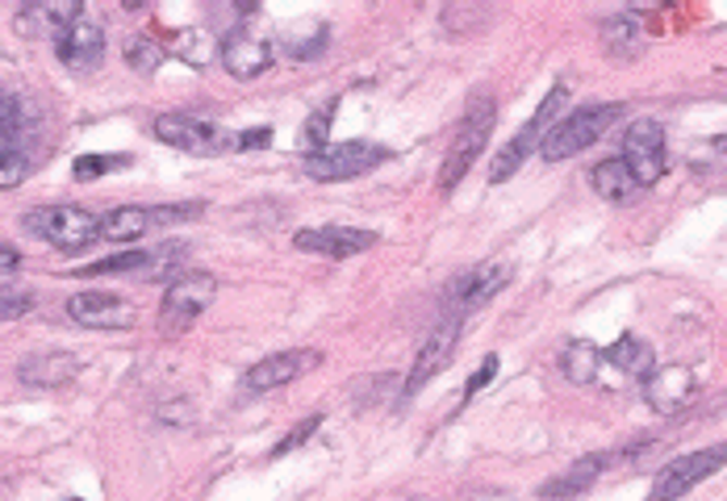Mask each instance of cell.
<instances>
[{"label": "cell", "mask_w": 727, "mask_h": 501, "mask_svg": "<svg viewBox=\"0 0 727 501\" xmlns=\"http://www.w3.org/2000/svg\"><path fill=\"white\" fill-rule=\"evenodd\" d=\"M493 122H498L493 97H477V101L468 105V113H464V122H460L452 147H448L443 167H439V188H443V192H452V188L468 176V167L477 163V155H481L485 142H489V134H493Z\"/></svg>", "instance_id": "6da1fadb"}, {"label": "cell", "mask_w": 727, "mask_h": 501, "mask_svg": "<svg viewBox=\"0 0 727 501\" xmlns=\"http://www.w3.org/2000/svg\"><path fill=\"white\" fill-rule=\"evenodd\" d=\"M623 109L619 105H590V109H577V113H568V117H556L548 134H543V142H539V155L548 159V163H561V159L577 155V151H586L593 147L606 126L619 117Z\"/></svg>", "instance_id": "7a4b0ae2"}, {"label": "cell", "mask_w": 727, "mask_h": 501, "mask_svg": "<svg viewBox=\"0 0 727 501\" xmlns=\"http://www.w3.org/2000/svg\"><path fill=\"white\" fill-rule=\"evenodd\" d=\"M214 292H217L214 276H205V272H180V276L167 285V292H163V305H160L163 335H185L192 322L214 305Z\"/></svg>", "instance_id": "3957f363"}, {"label": "cell", "mask_w": 727, "mask_h": 501, "mask_svg": "<svg viewBox=\"0 0 727 501\" xmlns=\"http://www.w3.org/2000/svg\"><path fill=\"white\" fill-rule=\"evenodd\" d=\"M565 105H568V88L561 84V88H552V92H548V101L536 109V117H531V122H527V126H523V130L514 134L511 142H506V147L493 155V163H489V185H502V180H511L514 172L527 163V155H531V151H539L543 134H548V126L556 122V113H561Z\"/></svg>", "instance_id": "277c9868"}, {"label": "cell", "mask_w": 727, "mask_h": 501, "mask_svg": "<svg viewBox=\"0 0 727 501\" xmlns=\"http://www.w3.org/2000/svg\"><path fill=\"white\" fill-rule=\"evenodd\" d=\"M385 159H389V151L377 147V142H326V147L305 155L301 172L323 180V185H335V180H351V176L373 172Z\"/></svg>", "instance_id": "5b68a950"}, {"label": "cell", "mask_w": 727, "mask_h": 501, "mask_svg": "<svg viewBox=\"0 0 727 501\" xmlns=\"http://www.w3.org/2000/svg\"><path fill=\"white\" fill-rule=\"evenodd\" d=\"M26 230L63 247V251H80L88 242H97L101 217L88 213L84 205H42V210L26 213Z\"/></svg>", "instance_id": "8992f818"}, {"label": "cell", "mask_w": 727, "mask_h": 501, "mask_svg": "<svg viewBox=\"0 0 727 501\" xmlns=\"http://www.w3.org/2000/svg\"><path fill=\"white\" fill-rule=\"evenodd\" d=\"M727 451L724 448H702V451H686V455H677L674 464H665L656 480H652V489H648V501H674L681 493H690L699 480L706 476H715L724 468Z\"/></svg>", "instance_id": "52a82bcc"}, {"label": "cell", "mask_w": 727, "mask_h": 501, "mask_svg": "<svg viewBox=\"0 0 727 501\" xmlns=\"http://www.w3.org/2000/svg\"><path fill=\"white\" fill-rule=\"evenodd\" d=\"M155 138L189 155H226L230 130H222L205 117H189V113H163L155 117Z\"/></svg>", "instance_id": "ba28073f"}, {"label": "cell", "mask_w": 727, "mask_h": 501, "mask_svg": "<svg viewBox=\"0 0 727 501\" xmlns=\"http://www.w3.org/2000/svg\"><path fill=\"white\" fill-rule=\"evenodd\" d=\"M623 163H627L631 180L640 188L656 185L665 176V130H661V122H652V117L631 122V130L623 138Z\"/></svg>", "instance_id": "9c48e42d"}, {"label": "cell", "mask_w": 727, "mask_h": 501, "mask_svg": "<svg viewBox=\"0 0 727 501\" xmlns=\"http://www.w3.org/2000/svg\"><path fill=\"white\" fill-rule=\"evenodd\" d=\"M323 364V351H310V347H297V351H276L268 360H260L255 368L242 372V393L247 397H260V393H272V389H285V385H293L297 376H305V372H314Z\"/></svg>", "instance_id": "30bf717a"}, {"label": "cell", "mask_w": 727, "mask_h": 501, "mask_svg": "<svg viewBox=\"0 0 727 501\" xmlns=\"http://www.w3.org/2000/svg\"><path fill=\"white\" fill-rule=\"evenodd\" d=\"M456 343H460V314H448L439 317V326H435L431 335H427V343L418 347V355H414V368L405 376V393H423L427 389V380H435L439 372L452 364V355H456Z\"/></svg>", "instance_id": "8fae6325"}, {"label": "cell", "mask_w": 727, "mask_h": 501, "mask_svg": "<svg viewBox=\"0 0 727 501\" xmlns=\"http://www.w3.org/2000/svg\"><path fill=\"white\" fill-rule=\"evenodd\" d=\"M54 54H59V63H63L67 72H76V76L97 72V67L105 63V26H101L97 17H84L80 13L72 26L54 38Z\"/></svg>", "instance_id": "7c38bea8"}, {"label": "cell", "mask_w": 727, "mask_h": 501, "mask_svg": "<svg viewBox=\"0 0 727 501\" xmlns=\"http://www.w3.org/2000/svg\"><path fill=\"white\" fill-rule=\"evenodd\" d=\"M67 317L88 326V330H130L135 326V305L126 297L88 289L67 301Z\"/></svg>", "instance_id": "4fadbf2b"}, {"label": "cell", "mask_w": 727, "mask_h": 501, "mask_svg": "<svg viewBox=\"0 0 727 501\" xmlns=\"http://www.w3.org/2000/svg\"><path fill=\"white\" fill-rule=\"evenodd\" d=\"M511 280H514V264H506V260H493V264L464 272L456 285H452V292H448L452 297V314L464 317L468 310H481L485 301H493Z\"/></svg>", "instance_id": "5bb4252c"}, {"label": "cell", "mask_w": 727, "mask_h": 501, "mask_svg": "<svg viewBox=\"0 0 727 501\" xmlns=\"http://www.w3.org/2000/svg\"><path fill=\"white\" fill-rule=\"evenodd\" d=\"M293 242L297 251H310V255L351 260V255L377 247V235L373 230H355V226H314V230H297Z\"/></svg>", "instance_id": "9a60e30c"}, {"label": "cell", "mask_w": 727, "mask_h": 501, "mask_svg": "<svg viewBox=\"0 0 727 501\" xmlns=\"http://www.w3.org/2000/svg\"><path fill=\"white\" fill-rule=\"evenodd\" d=\"M272 59H276V51H272L268 38H260V34H247V29L230 34V38L222 42V67H226V72H230L235 79L264 76V72L272 67Z\"/></svg>", "instance_id": "2e32d148"}, {"label": "cell", "mask_w": 727, "mask_h": 501, "mask_svg": "<svg viewBox=\"0 0 727 501\" xmlns=\"http://www.w3.org/2000/svg\"><path fill=\"white\" fill-rule=\"evenodd\" d=\"M690 393H694V376H690V368L669 364V368L648 372L644 397H648V405H652L656 414H677V410L690 401Z\"/></svg>", "instance_id": "e0dca14e"}, {"label": "cell", "mask_w": 727, "mask_h": 501, "mask_svg": "<svg viewBox=\"0 0 727 501\" xmlns=\"http://www.w3.org/2000/svg\"><path fill=\"white\" fill-rule=\"evenodd\" d=\"M76 372H80V360L67 351H34L29 360H22L17 376H22V385H34V389H59Z\"/></svg>", "instance_id": "ac0fdd59"}, {"label": "cell", "mask_w": 727, "mask_h": 501, "mask_svg": "<svg viewBox=\"0 0 727 501\" xmlns=\"http://www.w3.org/2000/svg\"><path fill=\"white\" fill-rule=\"evenodd\" d=\"M611 460H615L611 451H593V455H586L581 464H573L565 476H556L552 485H543V489H539V498L543 501H568V498H577V493H586L593 480L611 468Z\"/></svg>", "instance_id": "d6986e66"}, {"label": "cell", "mask_w": 727, "mask_h": 501, "mask_svg": "<svg viewBox=\"0 0 727 501\" xmlns=\"http://www.w3.org/2000/svg\"><path fill=\"white\" fill-rule=\"evenodd\" d=\"M80 13H84V4H76V0L26 4V9H22V17H17V29H22V34H54V38H59V34L72 26Z\"/></svg>", "instance_id": "ffe728a7"}, {"label": "cell", "mask_w": 727, "mask_h": 501, "mask_svg": "<svg viewBox=\"0 0 727 501\" xmlns=\"http://www.w3.org/2000/svg\"><path fill=\"white\" fill-rule=\"evenodd\" d=\"M590 185L602 201H615V205H627V201H636L644 192V188L631 180V172H627L623 159H602L590 172Z\"/></svg>", "instance_id": "44dd1931"}, {"label": "cell", "mask_w": 727, "mask_h": 501, "mask_svg": "<svg viewBox=\"0 0 727 501\" xmlns=\"http://www.w3.org/2000/svg\"><path fill=\"white\" fill-rule=\"evenodd\" d=\"M151 230V210H142V205H122V210H113L101 217V230L97 238H109V242H135Z\"/></svg>", "instance_id": "7402d4cb"}, {"label": "cell", "mask_w": 727, "mask_h": 501, "mask_svg": "<svg viewBox=\"0 0 727 501\" xmlns=\"http://www.w3.org/2000/svg\"><path fill=\"white\" fill-rule=\"evenodd\" d=\"M602 42L611 54H636L644 42V22L636 13H611L602 22Z\"/></svg>", "instance_id": "603a6c76"}, {"label": "cell", "mask_w": 727, "mask_h": 501, "mask_svg": "<svg viewBox=\"0 0 727 501\" xmlns=\"http://www.w3.org/2000/svg\"><path fill=\"white\" fill-rule=\"evenodd\" d=\"M602 368V351L586 339H573V343L561 351V372H565L573 385H593V376Z\"/></svg>", "instance_id": "cb8c5ba5"}, {"label": "cell", "mask_w": 727, "mask_h": 501, "mask_svg": "<svg viewBox=\"0 0 727 501\" xmlns=\"http://www.w3.org/2000/svg\"><path fill=\"white\" fill-rule=\"evenodd\" d=\"M606 360H611L615 368L631 372V376H648V368H652V347H648L644 339H636V335H623L619 343L606 351Z\"/></svg>", "instance_id": "d4e9b609"}, {"label": "cell", "mask_w": 727, "mask_h": 501, "mask_svg": "<svg viewBox=\"0 0 727 501\" xmlns=\"http://www.w3.org/2000/svg\"><path fill=\"white\" fill-rule=\"evenodd\" d=\"M29 167H34V155H29L26 142H0V192L22 185Z\"/></svg>", "instance_id": "484cf974"}, {"label": "cell", "mask_w": 727, "mask_h": 501, "mask_svg": "<svg viewBox=\"0 0 727 501\" xmlns=\"http://www.w3.org/2000/svg\"><path fill=\"white\" fill-rule=\"evenodd\" d=\"M185 255H189V247H160V251H151V260L142 267V276H151V280H176L180 276V264H185Z\"/></svg>", "instance_id": "4316f807"}, {"label": "cell", "mask_w": 727, "mask_h": 501, "mask_svg": "<svg viewBox=\"0 0 727 501\" xmlns=\"http://www.w3.org/2000/svg\"><path fill=\"white\" fill-rule=\"evenodd\" d=\"M176 47H180V59H189L192 67H205L214 59V38L205 29H180Z\"/></svg>", "instance_id": "83f0119b"}, {"label": "cell", "mask_w": 727, "mask_h": 501, "mask_svg": "<svg viewBox=\"0 0 727 501\" xmlns=\"http://www.w3.org/2000/svg\"><path fill=\"white\" fill-rule=\"evenodd\" d=\"M151 251H122V255H109V260H97V264L80 267L84 276H109V272H135V267H147Z\"/></svg>", "instance_id": "f1b7e54d"}, {"label": "cell", "mask_w": 727, "mask_h": 501, "mask_svg": "<svg viewBox=\"0 0 727 501\" xmlns=\"http://www.w3.org/2000/svg\"><path fill=\"white\" fill-rule=\"evenodd\" d=\"M126 63L135 67V72H155L163 63V51H160V42H151V38H135L130 47H126Z\"/></svg>", "instance_id": "f546056e"}, {"label": "cell", "mask_w": 727, "mask_h": 501, "mask_svg": "<svg viewBox=\"0 0 727 501\" xmlns=\"http://www.w3.org/2000/svg\"><path fill=\"white\" fill-rule=\"evenodd\" d=\"M130 159L126 155H80L76 159V180H97V176H105V172H117V167H126Z\"/></svg>", "instance_id": "4dcf8cb0"}, {"label": "cell", "mask_w": 727, "mask_h": 501, "mask_svg": "<svg viewBox=\"0 0 727 501\" xmlns=\"http://www.w3.org/2000/svg\"><path fill=\"white\" fill-rule=\"evenodd\" d=\"M318 426H323V414H310L305 423H301V426H293V430H289V435H285V439L276 443V451H272V455H289V451H293V448H301V443H305V439H310V435H314Z\"/></svg>", "instance_id": "1f68e13d"}, {"label": "cell", "mask_w": 727, "mask_h": 501, "mask_svg": "<svg viewBox=\"0 0 727 501\" xmlns=\"http://www.w3.org/2000/svg\"><path fill=\"white\" fill-rule=\"evenodd\" d=\"M330 113H335V101L326 109H318L310 122H305V142H314V151L318 147H326V130H330Z\"/></svg>", "instance_id": "d6a6232c"}, {"label": "cell", "mask_w": 727, "mask_h": 501, "mask_svg": "<svg viewBox=\"0 0 727 501\" xmlns=\"http://www.w3.org/2000/svg\"><path fill=\"white\" fill-rule=\"evenodd\" d=\"M498 376V355H485V364L473 376H468V389H464V401H473V397L481 393V389H489V380Z\"/></svg>", "instance_id": "836d02e7"}, {"label": "cell", "mask_w": 727, "mask_h": 501, "mask_svg": "<svg viewBox=\"0 0 727 501\" xmlns=\"http://www.w3.org/2000/svg\"><path fill=\"white\" fill-rule=\"evenodd\" d=\"M29 297H13V292H0V322H13V317L29 314Z\"/></svg>", "instance_id": "e575fe53"}, {"label": "cell", "mask_w": 727, "mask_h": 501, "mask_svg": "<svg viewBox=\"0 0 727 501\" xmlns=\"http://www.w3.org/2000/svg\"><path fill=\"white\" fill-rule=\"evenodd\" d=\"M192 213H201V201H189V205H163V210H151V226L155 222H185V217H192Z\"/></svg>", "instance_id": "d590c367"}, {"label": "cell", "mask_w": 727, "mask_h": 501, "mask_svg": "<svg viewBox=\"0 0 727 501\" xmlns=\"http://www.w3.org/2000/svg\"><path fill=\"white\" fill-rule=\"evenodd\" d=\"M17 267H22V255H17V247L0 242V285H9V280L17 276Z\"/></svg>", "instance_id": "8d00e7d4"}, {"label": "cell", "mask_w": 727, "mask_h": 501, "mask_svg": "<svg viewBox=\"0 0 727 501\" xmlns=\"http://www.w3.org/2000/svg\"><path fill=\"white\" fill-rule=\"evenodd\" d=\"M72 501H76V498H72Z\"/></svg>", "instance_id": "74e56055"}, {"label": "cell", "mask_w": 727, "mask_h": 501, "mask_svg": "<svg viewBox=\"0 0 727 501\" xmlns=\"http://www.w3.org/2000/svg\"><path fill=\"white\" fill-rule=\"evenodd\" d=\"M418 501H423V498H418Z\"/></svg>", "instance_id": "f35d334b"}]
</instances>
